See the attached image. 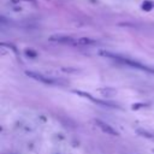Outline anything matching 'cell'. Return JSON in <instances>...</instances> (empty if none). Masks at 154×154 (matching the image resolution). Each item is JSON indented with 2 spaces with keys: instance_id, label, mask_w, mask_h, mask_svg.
I'll use <instances>...</instances> for the list:
<instances>
[{
  "instance_id": "4",
  "label": "cell",
  "mask_w": 154,
  "mask_h": 154,
  "mask_svg": "<svg viewBox=\"0 0 154 154\" xmlns=\"http://www.w3.org/2000/svg\"><path fill=\"white\" fill-rule=\"evenodd\" d=\"M52 42H58V43H64V45H71V46H77V38L72 36H66V35H52L48 38Z\"/></svg>"
},
{
  "instance_id": "5",
  "label": "cell",
  "mask_w": 154,
  "mask_h": 154,
  "mask_svg": "<svg viewBox=\"0 0 154 154\" xmlns=\"http://www.w3.org/2000/svg\"><path fill=\"white\" fill-rule=\"evenodd\" d=\"M75 93L76 94H78V95H82L83 97H85V99H89V100H91L93 102H96V103H99V105H102V106H107V107H114L112 103H109V102H106V101H101V100H97V99H95V97H93L90 94H88V93H84V91H77V90H75Z\"/></svg>"
},
{
  "instance_id": "1",
  "label": "cell",
  "mask_w": 154,
  "mask_h": 154,
  "mask_svg": "<svg viewBox=\"0 0 154 154\" xmlns=\"http://www.w3.org/2000/svg\"><path fill=\"white\" fill-rule=\"evenodd\" d=\"M100 54L103 55V57H107V58H111L116 61H119L124 65H128V66H131L134 69H138V70H142V71H147V72H154L153 69L143 65L142 63L140 61H136L131 58H128V57H124V55H120V54H117V53H112V52H107V51H100Z\"/></svg>"
},
{
  "instance_id": "2",
  "label": "cell",
  "mask_w": 154,
  "mask_h": 154,
  "mask_svg": "<svg viewBox=\"0 0 154 154\" xmlns=\"http://www.w3.org/2000/svg\"><path fill=\"white\" fill-rule=\"evenodd\" d=\"M26 76H29L30 78L35 79V81H38L41 83H45V84H49V85H53V84H59V81H57L55 78L53 77H49V76H45L42 73H38V72H34V71H26L25 72Z\"/></svg>"
},
{
  "instance_id": "3",
  "label": "cell",
  "mask_w": 154,
  "mask_h": 154,
  "mask_svg": "<svg viewBox=\"0 0 154 154\" xmlns=\"http://www.w3.org/2000/svg\"><path fill=\"white\" fill-rule=\"evenodd\" d=\"M94 124L106 135H111V136H118L119 135V132L112 125H109L108 123H106V122H103L101 119H94Z\"/></svg>"
},
{
  "instance_id": "6",
  "label": "cell",
  "mask_w": 154,
  "mask_h": 154,
  "mask_svg": "<svg viewBox=\"0 0 154 154\" xmlns=\"http://www.w3.org/2000/svg\"><path fill=\"white\" fill-rule=\"evenodd\" d=\"M141 8L143 10V11H152L153 8H154V1H150V0H144L143 2H142V5H141Z\"/></svg>"
},
{
  "instance_id": "8",
  "label": "cell",
  "mask_w": 154,
  "mask_h": 154,
  "mask_svg": "<svg viewBox=\"0 0 154 154\" xmlns=\"http://www.w3.org/2000/svg\"><path fill=\"white\" fill-rule=\"evenodd\" d=\"M153 153H154V149H153Z\"/></svg>"
},
{
  "instance_id": "7",
  "label": "cell",
  "mask_w": 154,
  "mask_h": 154,
  "mask_svg": "<svg viewBox=\"0 0 154 154\" xmlns=\"http://www.w3.org/2000/svg\"><path fill=\"white\" fill-rule=\"evenodd\" d=\"M22 1H28V2H32V4H35V2H36L35 0H22Z\"/></svg>"
}]
</instances>
